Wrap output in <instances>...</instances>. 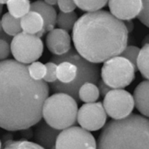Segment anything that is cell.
Listing matches in <instances>:
<instances>
[{
    "label": "cell",
    "instance_id": "6da1fadb",
    "mask_svg": "<svg viewBox=\"0 0 149 149\" xmlns=\"http://www.w3.org/2000/svg\"><path fill=\"white\" fill-rule=\"evenodd\" d=\"M48 95L47 83L33 79L28 66L15 60L0 61V128L16 131L35 125Z\"/></svg>",
    "mask_w": 149,
    "mask_h": 149
},
{
    "label": "cell",
    "instance_id": "7a4b0ae2",
    "mask_svg": "<svg viewBox=\"0 0 149 149\" xmlns=\"http://www.w3.org/2000/svg\"><path fill=\"white\" fill-rule=\"evenodd\" d=\"M128 34L123 21L107 11L98 10L78 19L72 40L82 57L97 64L120 56L127 47Z\"/></svg>",
    "mask_w": 149,
    "mask_h": 149
},
{
    "label": "cell",
    "instance_id": "3957f363",
    "mask_svg": "<svg viewBox=\"0 0 149 149\" xmlns=\"http://www.w3.org/2000/svg\"><path fill=\"white\" fill-rule=\"evenodd\" d=\"M148 119L131 113L107 123L98 136L97 149H148Z\"/></svg>",
    "mask_w": 149,
    "mask_h": 149
},
{
    "label": "cell",
    "instance_id": "277c9868",
    "mask_svg": "<svg viewBox=\"0 0 149 149\" xmlns=\"http://www.w3.org/2000/svg\"><path fill=\"white\" fill-rule=\"evenodd\" d=\"M62 61H69L75 65L78 68V75L70 83L63 84L57 80L49 84V87L53 92L68 94L79 103L78 92L81 86L86 82L97 85L100 79V68L97 64L91 63L82 57L73 47L68 53L61 56H53L50 59V62L57 65Z\"/></svg>",
    "mask_w": 149,
    "mask_h": 149
},
{
    "label": "cell",
    "instance_id": "5b68a950",
    "mask_svg": "<svg viewBox=\"0 0 149 149\" xmlns=\"http://www.w3.org/2000/svg\"><path fill=\"white\" fill-rule=\"evenodd\" d=\"M78 107L73 98L65 93L48 97L42 107V117L54 129L64 130L77 123Z\"/></svg>",
    "mask_w": 149,
    "mask_h": 149
},
{
    "label": "cell",
    "instance_id": "8992f818",
    "mask_svg": "<svg viewBox=\"0 0 149 149\" xmlns=\"http://www.w3.org/2000/svg\"><path fill=\"white\" fill-rule=\"evenodd\" d=\"M101 76L103 82L110 88L122 89L134 80L135 70L129 60L119 56L104 62Z\"/></svg>",
    "mask_w": 149,
    "mask_h": 149
},
{
    "label": "cell",
    "instance_id": "52a82bcc",
    "mask_svg": "<svg viewBox=\"0 0 149 149\" xmlns=\"http://www.w3.org/2000/svg\"><path fill=\"white\" fill-rule=\"evenodd\" d=\"M10 49L16 61L26 65L41 57L44 44L40 37L22 32L12 39Z\"/></svg>",
    "mask_w": 149,
    "mask_h": 149
},
{
    "label": "cell",
    "instance_id": "ba28073f",
    "mask_svg": "<svg viewBox=\"0 0 149 149\" xmlns=\"http://www.w3.org/2000/svg\"><path fill=\"white\" fill-rule=\"evenodd\" d=\"M103 107L106 114L113 120H120L131 114L134 107L132 95L122 89L111 90L104 97Z\"/></svg>",
    "mask_w": 149,
    "mask_h": 149
},
{
    "label": "cell",
    "instance_id": "9c48e42d",
    "mask_svg": "<svg viewBox=\"0 0 149 149\" xmlns=\"http://www.w3.org/2000/svg\"><path fill=\"white\" fill-rule=\"evenodd\" d=\"M56 149H97L94 136L79 127H71L59 134Z\"/></svg>",
    "mask_w": 149,
    "mask_h": 149
},
{
    "label": "cell",
    "instance_id": "30bf717a",
    "mask_svg": "<svg viewBox=\"0 0 149 149\" xmlns=\"http://www.w3.org/2000/svg\"><path fill=\"white\" fill-rule=\"evenodd\" d=\"M107 120V114L101 102L83 104L78 111L77 120L82 128L95 131L103 128Z\"/></svg>",
    "mask_w": 149,
    "mask_h": 149
},
{
    "label": "cell",
    "instance_id": "8fae6325",
    "mask_svg": "<svg viewBox=\"0 0 149 149\" xmlns=\"http://www.w3.org/2000/svg\"><path fill=\"white\" fill-rule=\"evenodd\" d=\"M110 13L120 20H130L137 16L142 1H109Z\"/></svg>",
    "mask_w": 149,
    "mask_h": 149
},
{
    "label": "cell",
    "instance_id": "7c38bea8",
    "mask_svg": "<svg viewBox=\"0 0 149 149\" xmlns=\"http://www.w3.org/2000/svg\"><path fill=\"white\" fill-rule=\"evenodd\" d=\"M46 44L51 53L55 56H61L71 48V38L68 32L58 28L54 29L47 35Z\"/></svg>",
    "mask_w": 149,
    "mask_h": 149
},
{
    "label": "cell",
    "instance_id": "4fadbf2b",
    "mask_svg": "<svg viewBox=\"0 0 149 149\" xmlns=\"http://www.w3.org/2000/svg\"><path fill=\"white\" fill-rule=\"evenodd\" d=\"M61 131L49 126L41 120L36 124L33 139L37 144L44 149H56V141Z\"/></svg>",
    "mask_w": 149,
    "mask_h": 149
},
{
    "label": "cell",
    "instance_id": "5bb4252c",
    "mask_svg": "<svg viewBox=\"0 0 149 149\" xmlns=\"http://www.w3.org/2000/svg\"><path fill=\"white\" fill-rule=\"evenodd\" d=\"M30 11L40 14L44 22V33L54 29L56 24L57 13L55 8L42 1H37L31 4Z\"/></svg>",
    "mask_w": 149,
    "mask_h": 149
},
{
    "label": "cell",
    "instance_id": "9a60e30c",
    "mask_svg": "<svg viewBox=\"0 0 149 149\" xmlns=\"http://www.w3.org/2000/svg\"><path fill=\"white\" fill-rule=\"evenodd\" d=\"M23 32L28 34L42 36L44 34V22L41 16L35 11H30L20 19Z\"/></svg>",
    "mask_w": 149,
    "mask_h": 149
},
{
    "label": "cell",
    "instance_id": "2e32d148",
    "mask_svg": "<svg viewBox=\"0 0 149 149\" xmlns=\"http://www.w3.org/2000/svg\"><path fill=\"white\" fill-rule=\"evenodd\" d=\"M148 88V81H144L136 86L133 95L134 105L140 112L146 117L149 116Z\"/></svg>",
    "mask_w": 149,
    "mask_h": 149
},
{
    "label": "cell",
    "instance_id": "e0dca14e",
    "mask_svg": "<svg viewBox=\"0 0 149 149\" xmlns=\"http://www.w3.org/2000/svg\"><path fill=\"white\" fill-rule=\"evenodd\" d=\"M78 75V68L69 61H62L57 65V79L63 84L73 82Z\"/></svg>",
    "mask_w": 149,
    "mask_h": 149
},
{
    "label": "cell",
    "instance_id": "ac0fdd59",
    "mask_svg": "<svg viewBox=\"0 0 149 149\" xmlns=\"http://www.w3.org/2000/svg\"><path fill=\"white\" fill-rule=\"evenodd\" d=\"M100 93L96 85L86 82L83 84L79 90L78 97L79 100L86 103H94L99 98Z\"/></svg>",
    "mask_w": 149,
    "mask_h": 149
},
{
    "label": "cell",
    "instance_id": "d6986e66",
    "mask_svg": "<svg viewBox=\"0 0 149 149\" xmlns=\"http://www.w3.org/2000/svg\"><path fill=\"white\" fill-rule=\"evenodd\" d=\"M1 24L3 31L10 36H15L22 32L20 19L15 18L9 13L3 15Z\"/></svg>",
    "mask_w": 149,
    "mask_h": 149
},
{
    "label": "cell",
    "instance_id": "ffe728a7",
    "mask_svg": "<svg viewBox=\"0 0 149 149\" xmlns=\"http://www.w3.org/2000/svg\"><path fill=\"white\" fill-rule=\"evenodd\" d=\"M7 8L8 13L16 19H20L30 11L29 1H8Z\"/></svg>",
    "mask_w": 149,
    "mask_h": 149
},
{
    "label": "cell",
    "instance_id": "44dd1931",
    "mask_svg": "<svg viewBox=\"0 0 149 149\" xmlns=\"http://www.w3.org/2000/svg\"><path fill=\"white\" fill-rule=\"evenodd\" d=\"M78 19V15L74 11L66 13L61 11L57 16L56 24L60 29L68 32L73 29Z\"/></svg>",
    "mask_w": 149,
    "mask_h": 149
},
{
    "label": "cell",
    "instance_id": "7402d4cb",
    "mask_svg": "<svg viewBox=\"0 0 149 149\" xmlns=\"http://www.w3.org/2000/svg\"><path fill=\"white\" fill-rule=\"evenodd\" d=\"M148 57H149V45L146 44L143 46L140 50L137 59H136V67L140 70L142 76L146 80L149 78V67H148Z\"/></svg>",
    "mask_w": 149,
    "mask_h": 149
},
{
    "label": "cell",
    "instance_id": "603a6c76",
    "mask_svg": "<svg viewBox=\"0 0 149 149\" xmlns=\"http://www.w3.org/2000/svg\"><path fill=\"white\" fill-rule=\"evenodd\" d=\"M77 7L88 13L95 12L104 7L108 1H74Z\"/></svg>",
    "mask_w": 149,
    "mask_h": 149
},
{
    "label": "cell",
    "instance_id": "cb8c5ba5",
    "mask_svg": "<svg viewBox=\"0 0 149 149\" xmlns=\"http://www.w3.org/2000/svg\"><path fill=\"white\" fill-rule=\"evenodd\" d=\"M3 149H44L36 143L25 140L7 141Z\"/></svg>",
    "mask_w": 149,
    "mask_h": 149
},
{
    "label": "cell",
    "instance_id": "d4e9b609",
    "mask_svg": "<svg viewBox=\"0 0 149 149\" xmlns=\"http://www.w3.org/2000/svg\"><path fill=\"white\" fill-rule=\"evenodd\" d=\"M28 72L30 77L33 79L42 80L46 74V67L41 62L35 61L28 66Z\"/></svg>",
    "mask_w": 149,
    "mask_h": 149
},
{
    "label": "cell",
    "instance_id": "484cf974",
    "mask_svg": "<svg viewBox=\"0 0 149 149\" xmlns=\"http://www.w3.org/2000/svg\"><path fill=\"white\" fill-rule=\"evenodd\" d=\"M140 50V49L136 46H128L119 56L127 59L131 62L134 66L135 72L138 71L137 67H136V59H137Z\"/></svg>",
    "mask_w": 149,
    "mask_h": 149
},
{
    "label": "cell",
    "instance_id": "4316f807",
    "mask_svg": "<svg viewBox=\"0 0 149 149\" xmlns=\"http://www.w3.org/2000/svg\"><path fill=\"white\" fill-rule=\"evenodd\" d=\"M45 66L46 67V74L44 78V81L49 84L57 81V65L53 62L49 61L47 63Z\"/></svg>",
    "mask_w": 149,
    "mask_h": 149
},
{
    "label": "cell",
    "instance_id": "83f0119b",
    "mask_svg": "<svg viewBox=\"0 0 149 149\" xmlns=\"http://www.w3.org/2000/svg\"><path fill=\"white\" fill-rule=\"evenodd\" d=\"M149 1H142V7L140 13L137 15V18L147 27H149V18H148V9Z\"/></svg>",
    "mask_w": 149,
    "mask_h": 149
},
{
    "label": "cell",
    "instance_id": "f1b7e54d",
    "mask_svg": "<svg viewBox=\"0 0 149 149\" xmlns=\"http://www.w3.org/2000/svg\"><path fill=\"white\" fill-rule=\"evenodd\" d=\"M60 10L63 13H70L77 8L74 1H57Z\"/></svg>",
    "mask_w": 149,
    "mask_h": 149
},
{
    "label": "cell",
    "instance_id": "f546056e",
    "mask_svg": "<svg viewBox=\"0 0 149 149\" xmlns=\"http://www.w3.org/2000/svg\"><path fill=\"white\" fill-rule=\"evenodd\" d=\"M10 52L9 43L5 40H0V61L5 60L9 56Z\"/></svg>",
    "mask_w": 149,
    "mask_h": 149
},
{
    "label": "cell",
    "instance_id": "4dcf8cb0",
    "mask_svg": "<svg viewBox=\"0 0 149 149\" xmlns=\"http://www.w3.org/2000/svg\"><path fill=\"white\" fill-rule=\"evenodd\" d=\"M97 88L99 91V93L102 96L105 97L106 95L111 90V88H110L109 86H107L102 79H100L98 82L97 84Z\"/></svg>",
    "mask_w": 149,
    "mask_h": 149
},
{
    "label": "cell",
    "instance_id": "1f68e13d",
    "mask_svg": "<svg viewBox=\"0 0 149 149\" xmlns=\"http://www.w3.org/2000/svg\"><path fill=\"white\" fill-rule=\"evenodd\" d=\"M124 24H125V28L127 30L128 33H130L131 32L134 28V24L133 22L131 20H125V21H123Z\"/></svg>",
    "mask_w": 149,
    "mask_h": 149
},
{
    "label": "cell",
    "instance_id": "d6a6232c",
    "mask_svg": "<svg viewBox=\"0 0 149 149\" xmlns=\"http://www.w3.org/2000/svg\"><path fill=\"white\" fill-rule=\"evenodd\" d=\"M44 2L49 6H54L57 4V1H44Z\"/></svg>",
    "mask_w": 149,
    "mask_h": 149
},
{
    "label": "cell",
    "instance_id": "836d02e7",
    "mask_svg": "<svg viewBox=\"0 0 149 149\" xmlns=\"http://www.w3.org/2000/svg\"><path fill=\"white\" fill-rule=\"evenodd\" d=\"M146 44H148V35H147L143 41V44H142L143 46H144Z\"/></svg>",
    "mask_w": 149,
    "mask_h": 149
},
{
    "label": "cell",
    "instance_id": "e575fe53",
    "mask_svg": "<svg viewBox=\"0 0 149 149\" xmlns=\"http://www.w3.org/2000/svg\"><path fill=\"white\" fill-rule=\"evenodd\" d=\"M7 2H8V1H0V4L3 6L4 4H7Z\"/></svg>",
    "mask_w": 149,
    "mask_h": 149
},
{
    "label": "cell",
    "instance_id": "d590c367",
    "mask_svg": "<svg viewBox=\"0 0 149 149\" xmlns=\"http://www.w3.org/2000/svg\"><path fill=\"white\" fill-rule=\"evenodd\" d=\"M3 9V6L0 4V15H1V13H2Z\"/></svg>",
    "mask_w": 149,
    "mask_h": 149
},
{
    "label": "cell",
    "instance_id": "8d00e7d4",
    "mask_svg": "<svg viewBox=\"0 0 149 149\" xmlns=\"http://www.w3.org/2000/svg\"><path fill=\"white\" fill-rule=\"evenodd\" d=\"M2 24H1V20H0V32L2 31Z\"/></svg>",
    "mask_w": 149,
    "mask_h": 149
},
{
    "label": "cell",
    "instance_id": "74e56055",
    "mask_svg": "<svg viewBox=\"0 0 149 149\" xmlns=\"http://www.w3.org/2000/svg\"><path fill=\"white\" fill-rule=\"evenodd\" d=\"M1 143L0 141V149H1Z\"/></svg>",
    "mask_w": 149,
    "mask_h": 149
}]
</instances>
